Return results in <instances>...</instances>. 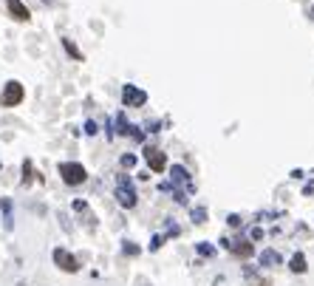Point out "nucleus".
Listing matches in <instances>:
<instances>
[{"instance_id": "1", "label": "nucleus", "mask_w": 314, "mask_h": 286, "mask_svg": "<svg viewBox=\"0 0 314 286\" xmlns=\"http://www.w3.org/2000/svg\"><path fill=\"white\" fill-rule=\"evenodd\" d=\"M60 176H62V182H65V184L77 187V184H82L88 179V173H85V167L77 165V162H62V165H60Z\"/></svg>"}, {"instance_id": "2", "label": "nucleus", "mask_w": 314, "mask_h": 286, "mask_svg": "<svg viewBox=\"0 0 314 286\" xmlns=\"http://www.w3.org/2000/svg\"><path fill=\"white\" fill-rule=\"evenodd\" d=\"M26 97L23 85H20L17 79H12V82H6V88H3V97H0V102H3V108H14V105H20Z\"/></svg>"}, {"instance_id": "3", "label": "nucleus", "mask_w": 314, "mask_h": 286, "mask_svg": "<svg viewBox=\"0 0 314 286\" xmlns=\"http://www.w3.org/2000/svg\"><path fill=\"white\" fill-rule=\"evenodd\" d=\"M122 102L128 105V108H142V105L148 102V94H144L142 88H136V85H125L122 88Z\"/></svg>"}, {"instance_id": "4", "label": "nucleus", "mask_w": 314, "mask_h": 286, "mask_svg": "<svg viewBox=\"0 0 314 286\" xmlns=\"http://www.w3.org/2000/svg\"><path fill=\"white\" fill-rule=\"evenodd\" d=\"M54 263L62 269V272H77V269H80L77 258L71 255L68 250H62V247H57V250H54Z\"/></svg>"}, {"instance_id": "5", "label": "nucleus", "mask_w": 314, "mask_h": 286, "mask_svg": "<svg viewBox=\"0 0 314 286\" xmlns=\"http://www.w3.org/2000/svg\"><path fill=\"white\" fill-rule=\"evenodd\" d=\"M116 199H119V204H122V207H136V193H133V187H130L128 179H119Z\"/></svg>"}, {"instance_id": "6", "label": "nucleus", "mask_w": 314, "mask_h": 286, "mask_svg": "<svg viewBox=\"0 0 314 286\" xmlns=\"http://www.w3.org/2000/svg\"><path fill=\"white\" fill-rule=\"evenodd\" d=\"M144 159H148V167L153 173H164L167 170V156L161 150H148V153H144Z\"/></svg>"}, {"instance_id": "7", "label": "nucleus", "mask_w": 314, "mask_h": 286, "mask_svg": "<svg viewBox=\"0 0 314 286\" xmlns=\"http://www.w3.org/2000/svg\"><path fill=\"white\" fill-rule=\"evenodd\" d=\"M6 9H9V14H12L14 20H20V23H26V20H31L29 9L23 6V0H6Z\"/></svg>"}, {"instance_id": "8", "label": "nucleus", "mask_w": 314, "mask_h": 286, "mask_svg": "<svg viewBox=\"0 0 314 286\" xmlns=\"http://www.w3.org/2000/svg\"><path fill=\"white\" fill-rule=\"evenodd\" d=\"M227 244H229V241H227ZM229 250H232L235 255H240V258H249V255L255 252L249 241H235V244H229Z\"/></svg>"}, {"instance_id": "9", "label": "nucleus", "mask_w": 314, "mask_h": 286, "mask_svg": "<svg viewBox=\"0 0 314 286\" xmlns=\"http://www.w3.org/2000/svg\"><path fill=\"white\" fill-rule=\"evenodd\" d=\"M289 267H292V272L303 275V272H306V269H308V267H306V255H303V252H297V255L289 261Z\"/></svg>"}, {"instance_id": "10", "label": "nucleus", "mask_w": 314, "mask_h": 286, "mask_svg": "<svg viewBox=\"0 0 314 286\" xmlns=\"http://www.w3.org/2000/svg\"><path fill=\"white\" fill-rule=\"evenodd\" d=\"M173 176H176V182H179V184H187V187L192 190V184H190V176H187V170H184V167H181V165H176V167H173Z\"/></svg>"}, {"instance_id": "11", "label": "nucleus", "mask_w": 314, "mask_h": 286, "mask_svg": "<svg viewBox=\"0 0 314 286\" xmlns=\"http://www.w3.org/2000/svg\"><path fill=\"white\" fill-rule=\"evenodd\" d=\"M62 49H65V51H68V54L74 57V60H82V51H80V49H77V46H74V43H71V40H62Z\"/></svg>"}, {"instance_id": "12", "label": "nucleus", "mask_w": 314, "mask_h": 286, "mask_svg": "<svg viewBox=\"0 0 314 286\" xmlns=\"http://www.w3.org/2000/svg\"><path fill=\"white\" fill-rule=\"evenodd\" d=\"M0 207H3V215H6V224L12 227V224H14V221H12V201L3 199V201H0Z\"/></svg>"}, {"instance_id": "13", "label": "nucleus", "mask_w": 314, "mask_h": 286, "mask_svg": "<svg viewBox=\"0 0 314 286\" xmlns=\"http://www.w3.org/2000/svg\"><path fill=\"white\" fill-rule=\"evenodd\" d=\"M260 263H280V255H277V252H272V250H266L263 255H260Z\"/></svg>"}, {"instance_id": "14", "label": "nucleus", "mask_w": 314, "mask_h": 286, "mask_svg": "<svg viewBox=\"0 0 314 286\" xmlns=\"http://www.w3.org/2000/svg\"><path fill=\"white\" fill-rule=\"evenodd\" d=\"M247 278H249V286H269V280H260V278H255V272L249 269L247 272Z\"/></svg>"}, {"instance_id": "15", "label": "nucleus", "mask_w": 314, "mask_h": 286, "mask_svg": "<svg viewBox=\"0 0 314 286\" xmlns=\"http://www.w3.org/2000/svg\"><path fill=\"white\" fill-rule=\"evenodd\" d=\"M23 184H31V162H23Z\"/></svg>"}, {"instance_id": "16", "label": "nucleus", "mask_w": 314, "mask_h": 286, "mask_svg": "<svg viewBox=\"0 0 314 286\" xmlns=\"http://www.w3.org/2000/svg\"><path fill=\"white\" fill-rule=\"evenodd\" d=\"M136 165V156L133 153H128V156H122V167H133Z\"/></svg>"}, {"instance_id": "17", "label": "nucleus", "mask_w": 314, "mask_h": 286, "mask_svg": "<svg viewBox=\"0 0 314 286\" xmlns=\"http://www.w3.org/2000/svg\"><path fill=\"white\" fill-rule=\"evenodd\" d=\"M125 252H130V255H136V252H139V247H136V244H125Z\"/></svg>"}, {"instance_id": "18", "label": "nucleus", "mask_w": 314, "mask_h": 286, "mask_svg": "<svg viewBox=\"0 0 314 286\" xmlns=\"http://www.w3.org/2000/svg\"><path fill=\"white\" fill-rule=\"evenodd\" d=\"M85 134H88V136L96 134V125H93V122H88V125H85Z\"/></svg>"}]
</instances>
